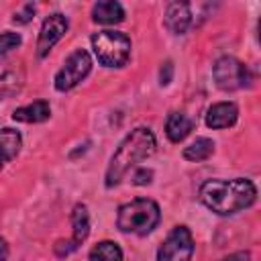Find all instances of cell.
Masks as SVG:
<instances>
[{
    "label": "cell",
    "mask_w": 261,
    "mask_h": 261,
    "mask_svg": "<svg viewBox=\"0 0 261 261\" xmlns=\"http://www.w3.org/2000/svg\"><path fill=\"white\" fill-rule=\"evenodd\" d=\"M202 204L218 216L237 214L257 200V188L251 179L234 177V179H208L200 188Z\"/></svg>",
    "instance_id": "6da1fadb"
},
{
    "label": "cell",
    "mask_w": 261,
    "mask_h": 261,
    "mask_svg": "<svg viewBox=\"0 0 261 261\" xmlns=\"http://www.w3.org/2000/svg\"><path fill=\"white\" fill-rule=\"evenodd\" d=\"M157 141L155 135L151 133V128L147 126H139L135 130H130L124 141L118 145V149L114 151L108 169H106V188H114L122 181V177L128 173V169H133L137 163L145 161L147 157H151L155 153Z\"/></svg>",
    "instance_id": "7a4b0ae2"
},
{
    "label": "cell",
    "mask_w": 261,
    "mask_h": 261,
    "mask_svg": "<svg viewBox=\"0 0 261 261\" xmlns=\"http://www.w3.org/2000/svg\"><path fill=\"white\" fill-rule=\"evenodd\" d=\"M159 220H161L159 206H157V202H153L149 198L130 200V202L122 204L118 208V214H116L118 230L139 234V237L149 234L159 224Z\"/></svg>",
    "instance_id": "3957f363"
},
{
    "label": "cell",
    "mask_w": 261,
    "mask_h": 261,
    "mask_svg": "<svg viewBox=\"0 0 261 261\" xmlns=\"http://www.w3.org/2000/svg\"><path fill=\"white\" fill-rule=\"evenodd\" d=\"M92 49L104 67H124L130 57V39L118 31L92 35Z\"/></svg>",
    "instance_id": "277c9868"
},
{
    "label": "cell",
    "mask_w": 261,
    "mask_h": 261,
    "mask_svg": "<svg viewBox=\"0 0 261 261\" xmlns=\"http://www.w3.org/2000/svg\"><path fill=\"white\" fill-rule=\"evenodd\" d=\"M212 75H214L216 86L222 92L243 90V88H249L251 82H253L249 67L245 63H241L237 57H230V55H224V57L216 59V63L212 67Z\"/></svg>",
    "instance_id": "5b68a950"
},
{
    "label": "cell",
    "mask_w": 261,
    "mask_h": 261,
    "mask_svg": "<svg viewBox=\"0 0 261 261\" xmlns=\"http://www.w3.org/2000/svg\"><path fill=\"white\" fill-rule=\"evenodd\" d=\"M92 69V59L86 49H75L63 63V67L55 73V90L67 92L75 88Z\"/></svg>",
    "instance_id": "8992f818"
},
{
    "label": "cell",
    "mask_w": 261,
    "mask_h": 261,
    "mask_svg": "<svg viewBox=\"0 0 261 261\" xmlns=\"http://www.w3.org/2000/svg\"><path fill=\"white\" fill-rule=\"evenodd\" d=\"M194 239L188 226H175L157 251V261H192Z\"/></svg>",
    "instance_id": "52a82bcc"
},
{
    "label": "cell",
    "mask_w": 261,
    "mask_h": 261,
    "mask_svg": "<svg viewBox=\"0 0 261 261\" xmlns=\"http://www.w3.org/2000/svg\"><path fill=\"white\" fill-rule=\"evenodd\" d=\"M67 18L61 14V12H55V14H49L45 20H43V27H41V33H39V41H37V55L39 57H47L49 51L53 49V45L67 33Z\"/></svg>",
    "instance_id": "ba28073f"
},
{
    "label": "cell",
    "mask_w": 261,
    "mask_h": 261,
    "mask_svg": "<svg viewBox=\"0 0 261 261\" xmlns=\"http://www.w3.org/2000/svg\"><path fill=\"white\" fill-rule=\"evenodd\" d=\"M163 22L173 35H184L192 24V8H190V4L188 2H171V4H167Z\"/></svg>",
    "instance_id": "9c48e42d"
},
{
    "label": "cell",
    "mask_w": 261,
    "mask_h": 261,
    "mask_svg": "<svg viewBox=\"0 0 261 261\" xmlns=\"http://www.w3.org/2000/svg\"><path fill=\"white\" fill-rule=\"evenodd\" d=\"M239 108L234 102H218L212 104L206 112V124L210 128H228L237 122Z\"/></svg>",
    "instance_id": "30bf717a"
},
{
    "label": "cell",
    "mask_w": 261,
    "mask_h": 261,
    "mask_svg": "<svg viewBox=\"0 0 261 261\" xmlns=\"http://www.w3.org/2000/svg\"><path fill=\"white\" fill-rule=\"evenodd\" d=\"M194 124H196V120L186 116L184 112H171L165 122V135L171 143H179L192 133Z\"/></svg>",
    "instance_id": "8fae6325"
},
{
    "label": "cell",
    "mask_w": 261,
    "mask_h": 261,
    "mask_svg": "<svg viewBox=\"0 0 261 261\" xmlns=\"http://www.w3.org/2000/svg\"><path fill=\"white\" fill-rule=\"evenodd\" d=\"M92 18H94V22H100V24H116V22L124 20V10L114 0H102V2L94 4Z\"/></svg>",
    "instance_id": "7c38bea8"
},
{
    "label": "cell",
    "mask_w": 261,
    "mask_h": 261,
    "mask_svg": "<svg viewBox=\"0 0 261 261\" xmlns=\"http://www.w3.org/2000/svg\"><path fill=\"white\" fill-rule=\"evenodd\" d=\"M20 133L14 128H0V167L10 163L20 153Z\"/></svg>",
    "instance_id": "4fadbf2b"
},
{
    "label": "cell",
    "mask_w": 261,
    "mask_h": 261,
    "mask_svg": "<svg viewBox=\"0 0 261 261\" xmlns=\"http://www.w3.org/2000/svg\"><path fill=\"white\" fill-rule=\"evenodd\" d=\"M49 116H51V108H49V102H45V100H37L33 104H27L12 112V118L18 122H43Z\"/></svg>",
    "instance_id": "5bb4252c"
},
{
    "label": "cell",
    "mask_w": 261,
    "mask_h": 261,
    "mask_svg": "<svg viewBox=\"0 0 261 261\" xmlns=\"http://www.w3.org/2000/svg\"><path fill=\"white\" fill-rule=\"evenodd\" d=\"M71 226H73V245L80 247L88 234H90V214H88V208L86 204H75L73 210H71Z\"/></svg>",
    "instance_id": "9a60e30c"
},
{
    "label": "cell",
    "mask_w": 261,
    "mask_h": 261,
    "mask_svg": "<svg viewBox=\"0 0 261 261\" xmlns=\"http://www.w3.org/2000/svg\"><path fill=\"white\" fill-rule=\"evenodd\" d=\"M88 259L90 261H122V251H120V247L116 243L102 241V243L92 247Z\"/></svg>",
    "instance_id": "2e32d148"
},
{
    "label": "cell",
    "mask_w": 261,
    "mask_h": 261,
    "mask_svg": "<svg viewBox=\"0 0 261 261\" xmlns=\"http://www.w3.org/2000/svg\"><path fill=\"white\" fill-rule=\"evenodd\" d=\"M212 153H214V141L202 137V139H196L192 145H188L184 149V159H188V161H204Z\"/></svg>",
    "instance_id": "e0dca14e"
},
{
    "label": "cell",
    "mask_w": 261,
    "mask_h": 261,
    "mask_svg": "<svg viewBox=\"0 0 261 261\" xmlns=\"http://www.w3.org/2000/svg\"><path fill=\"white\" fill-rule=\"evenodd\" d=\"M22 88V75L16 71H4L0 75V100L12 98L20 92Z\"/></svg>",
    "instance_id": "ac0fdd59"
},
{
    "label": "cell",
    "mask_w": 261,
    "mask_h": 261,
    "mask_svg": "<svg viewBox=\"0 0 261 261\" xmlns=\"http://www.w3.org/2000/svg\"><path fill=\"white\" fill-rule=\"evenodd\" d=\"M22 43L18 33H2L0 35V53H8L12 49H16Z\"/></svg>",
    "instance_id": "d6986e66"
},
{
    "label": "cell",
    "mask_w": 261,
    "mask_h": 261,
    "mask_svg": "<svg viewBox=\"0 0 261 261\" xmlns=\"http://www.w3.org/2000/svg\"><path fill=\"white\" fill-rule=\"evenodd\" d=\"M35 10H37V6H35L33 2L24 4L18 12H14L12 22H14V24H27V22H31V20H33V16H35Z\"/></svg>",
    "instance_id": "ffe728a7"
},
{
    "label": "cell",
    "mask_w": 261,
    "mask_h": 261,
    "mask_svg": "<svg viewBox=\"0 0 261 261\" xmlns=\"http://www.w3.org/2000/svg\"><path fill=\"white\" fill-rule=\"evenodd\" d=\"M171 80H173V63L171 61H165L161 65V69H159V84L161 86H167V84H171Z\"/></svg>",
    "instance_id": "44dd1931"
},
{
    "label": "cell",
    "mask_w": 261,
    "mask_h": 261,
    "mask_svg": "<svg viewBox=\"0 0 261 261\" xmlns=\"http://www.w3.org/2000/svg\"><path fill=\"white\" fill-rule=\"evenodd\" d=\"M151 179H153V171L147 169V167L139 169V171L133 175V184H135V186H149Z\"/></svg>",
    "instance_id": "7402d4cb"
},
{
    "label": "cell",
    "mask_w": 261,
    "mask_h": 261,
    "mask_svg": "<svg viewBox=\"0 0 261 261\" xmlns=\"http://www.w3.org/2000/svg\"><path fill=\"white\" fill-rule=\"evenodd\" d=\"M53 249H55V255H57V257H67V255L73 253L77 247L73 245V241H57Z\"/></svg>",
    "instance_id": "603a6c76"
},
{
    "label": "cell",
    "mask_w": 261,
    "mask_h": 261,
    "mask_svg": "<svg viewBox=\"0 0 261 261\" xmlns=\"http://www.w3.org/2000/svg\"><path fill=\"white\" fill-rule=\"evenodd\" d=\"M249 259H251L249 251H237V253H232V255L224 257L222 261H249Z\"/></svg>",
    "instance_id": "cb8c5ba5"
},
{
    "label": "cell",
    "mask_w": 261,
    "mask_h": 261,
    "mask_svg": "<svg viewBox=\"0 0 261 261\" xmlns=\"http://www.w3.org/2000/svg\"><path fill=\"white\" fill-rule=\"evenodd\" d=\"M8 259V243L0 237V261H6Z\"/></svg>",
    "instance_id": "d4e9b609"
}]
</instances>
